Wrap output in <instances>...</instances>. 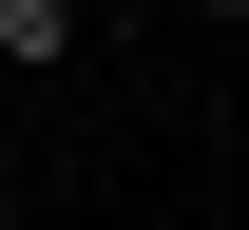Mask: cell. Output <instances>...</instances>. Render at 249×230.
I'll return each instance as SVG.
<instances>
[{
  "instance_id": "1",
  "label": "cell",
  "mask_w": 249,
  "mask_h": 230,
  "mask_svg": "<svg viewBox=\"0 0 249 230\" xmlns=\"http://www.w3.org/2000/svg\"><path fill=\"white\" fill-rule=\"evenodd\" d=\"M0 58H19V77H58V58H77V0H0Z\"/></svg>"
}]
</instances>
